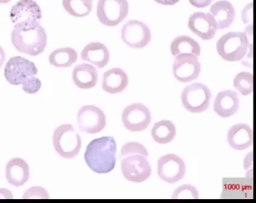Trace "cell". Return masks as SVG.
Masks as SVG:
<instances>
[{
	"instance_id": "1",
	"label": "cell",
	"mask_w": 256,
	"mask_h": 203,
	"mask_svg": "<svg viewBox=\"0 0 256 203\" xmlns=\"http://www.w3.org/2000/svg\"><path fill=\"white\" fill-rule=\"evenodd\" d=\"M12 42L19 52L38 56L45 50L48 36L39 22H20L14 25Z\"/></svg>"
},
{
	"instance_id": "2",
	"label": "cell",
	"mask_w": 256,
	"mask_h": 203,
	"mask_svg": "<svg viewBox=\"0 0 256 203\" xmlns=\"http://www.w3.org/2000/svg\"><path fill=\"white\" fill-rule=\"evenodd\" d=\"M117 144L113 136L93 140L86 147L84 158L93 172L106 174L116 166Z\"/></svg>"
},
{
	"instance_id": "3",
	"label": "cell",
	"mask_w": 256,
	"mask_h": 203,
	"mask_svg": "<svg viewBox=\"0 0 256 203\" xmlns=\"http://www.w3.org/2000/svg\"><path fill=\"white\" fill-rule=\"evenodd\" d=\"M249 40L246 33L230 32L224 34L217 42V50L224 60L229 62L240 60L246 56Z\"/></svg>"
},
{
	"instance_id": "4",
	"label": "cell",
	"mask_w": 256,
	"mask_h": 203,
	"mask_svg": "<svg viewBox=\"0 0 256 203\" xmlns=\"http://www.w3.org/2000/svg\"><path fill=\"white\" fill-rule=\"evenodd\" d=\"M52 143L57 154L65 158H73L79 154L82 138L71 124H63L55 130Z\"/></svg>"
},
{
	"instance_id": "5",
	"label": "cell",
	"mask_w": 256,
	"mask_h": 203,
	"mask_svg": "<svg viewBox=\"0 0 256 203\" xmlns=\"http://www.w3.org/2000/svg\"><path fill=\"white\" fill-rule=\"evenodd\" d=\"M212 96L208 86L202 84L194 83L184 88L182 93V102L188 111L202 113L208 108Z\"/></svg>"
},
{
	"instance_id": "6",
	"label": "cell",
	"mask_w": 256,
	"mask_h": 203,
	"mask_svg": "<svg viewBox=\"0 0 256 203\" xmlns=\"http://www.w3.org/2000/svg\"><path fill=\"white\" fill-rule=\"evenodd\" d=\"M128 0H98L97 16L105 26H116L128 16Z\"/></svg>"
},
{
	"instance_id": "7",
	"label": "cell",
	"mask_w": 256,
	"mask_h": 203,
	"mask_svg": "<svg viewBox=\"0 0 256 203\" xmlns=\"http://www.w3.org/2000/svg\"><path fill=\"white\" fill-rule=\"evenodd\" d=\"M120 158L122 174L128 180L141 183L149 178L152 174V167L147 157L136 154H129Z\"/></svg>"
},
{
	"instance_id": "8",
	"label": "cell",
	"mask_w": 256,
	"mask_h": 203,
	"mask_svg": "<svg viewBox=\"0 0 256 203\" xmlns=\"http://www.w3.org/2000/svg\"><path fill=\"white\" fill-rule=\"evenodd\" d=\"M38 70L34 63L24 57L18 56L10 58L4 70L6 80L14 86H20L37 75Z\"/></svg>"
},
{
	"instance_id": "9",
	"label": "cell",
	"mask_w": 256,
	"mask_h": 203,
	"mask_svg": "<svg viewBox=\"0 0 256 203\" xmlns=\"http://www.w3.org/2000/svg\"><path fill=\"white\" fill-rule=\"evenodd\" d=\"M122 38L126 46L133 48H142L152 40V32L145 23L136 20L128 21L122 30Z\"/></svg>"
},
{
	"instance_id": "10",
	"label": "cell",
	"mask_w": 256,
	"mask_h": 203,
	"mask_svg": "<svg viewBox=\"0 0 256 203\" xmlns=\"http://www.w3.org/2000/svg\"><path fill=\"white\" fill-rule=\"evenodd\" d=\"M122 120L126 130L131 132H140L150 126L152 122L151 112L142 104H132L124 108Z\"/></svg>"
},
{
	"instance_id": "11",
	"label": "cell",
	"mask_w": 256,
	"mask_h": 203,
	"mask_svg": "<svg viewBox=\"0 0 256 203\" xmlns=\"http://www.w3.org/2000/svg\"><path fill=\"white\" fill-rule=\"evenodd\" d=\"M77 120L80 130L88 134L100 132L106 126L105 114L93 105L82 106L78 112Z\"/></svg>"
},
{
	"instance_id": "12",
	"label": "cell",
	"mask_w": 256,
	"mask_h": 203,
	"mask_svg": "<svg viewBox=\"0 0 256 203\" xmlns=\"http://www.w3.org/2000/svg\"><path fill=\"white\" fill-rule=\"evenodd\" d=\"M186 170L185 162L175 154H166L158 160V176L168 184H174L181 180L185 176Z\"/></svg>"
},
{
	"instance_id": "13",
	"label": "cell",
	"mask_w": 256,
	"mask_h": 203,
	"mask_svg": "<svg viewBox=\"0 0 256 203\" xmlns=\"http://www.w3.org/2000/svg\"><path fill=\"white\" fill-rule=\"evenodd\" d=\"M202 64L198 56L184 54L176 57L173 64V74L176 79L182 83L194 81L198 77Z\"/></svg>"
},
{
	"instance_id": "14",
	"label": "cell",
	"mask_w": 256,
	"mask_h": 203,
	"mask_svg": "<svg viewBox=\"0 0 256 203\" xmlns=\"http://www.w3.org/2000/svg\"><path fill=\"white\" fill-rule=\"evenodd\" d=\"M188 28L202 40L208 41L216 34L218 25L211 14L196 12L190 16Z\"/></svg>"
},
{
	"instance_id": "15",
	"label": "cell",
	"mask_w": 256,
	"mask_h": 203,
	"mask_svg": "<svg viewBox=\"0 0 256 203\" xmlns=\"http://www.w3.org/2000/svg\"><path fill=\"white\" fill-rule=\"evenodd\" d=\"M42 18L41 8L34 0H20L12 6L10 12V18L14 24L39 22Z\"/></svg>"
},
{
	"instance_id": "16",
	"label": "cell",
	"mask_w": 256,
	"mask_h": 203,
	"mask_svg": "<svg viewBox=\"0 0 256 203\" xmlns=\"http://www.w3.org/2000/svg\"><path fill=\"white\" fill-rule=\"evenodd\" d=\"M252 180L223 179L222 198H252Z\"/></svg>"
},
{
	"instance_id": "17",
	"label": "cell",
	"mask_w": 256,
	"mask_h": 203,
	"mask_svg": "<svg viewBox=\"0 0 256 203\" xmlns=\"http://www.w3.org/2000/svg\"><path fill=\"white\" fill-rule=\"evenodd\" d=\"M240 100L238 93L232 90L220 92L214 102V110L220 117L226 118L234 116L239 108Z\"/></svg>"
},
{
	"instance_id": "18",
	"label": "cell",
	"mask_w": 256,
	"mask_h": 203,
	"mask_svg": "<svg viewBox=\"0 0 256 203\" xmlns=\"http://www.w3.org/2000/svg\"><path fill=\"white\" fill-rule=\"evenodd\" d=\"M228 141L230 147L242 151L250 147L253 143V131L248 124H234L228 132Z\"/></svg>"
},
{
	"instance_id": "19",
	"label": "cell",
	"mask_w": 256,
	"mask_h": 203,
	"mask_svg": "<svg viewBox=\"0 0 256 203\" xmlns=\"http://www.w3.org/2000/svg\"><path fill=\"white\" fill-rule=\"evenodd\" d=\"M6 178L10 184L20 187L29 180L28 164L22 158H12L6 166Z\"/></svg>"
},
{
	"instance_id": "20",
	"label": "cell",
	"mask_w": 256,
	"mask_h": 203,
	"mask_svg": "<svg viewBox=\"0 0 256 203\" xmlns=\"http://www.w3.org/2000/svg\"><path fill=\"white\" fill-rule=\"evenodd\" d=\"M128 84V78L126 72L114 68L104 74L102 88L110 94H117L124 92Z\"/></svg>"
},
{
	"instance_id": "21",
	"label": "cell",
	"mask_w": 256,
	"mask_h": 203,
	"mask_svg": "<svg viewBox=\"0 0 256 203\" xmlns=\"http://www.w3.org/2000/svg\"><path fill=\"white\" fill-rule=\"evenodd\" d=\"M108 48L100 42H92L88 44L82 50V60L92 63L98 68H103L110 61Z\"/></svg>"
},
{
	"instance_id": "22",
	"label": "cell",
	"mask_w": 256,
	"mask_h": 203,
	"mask_svg": "<svg viewBox=\"0 0 256 203\" xmlns=\"http://www.w3.org/2000/svg\"><path fill=\"white\" fill-rule=\"evenodd\" d=\"M72 79L78 88L90 90L96 86L98 80V72L92 65L84 63L74 68Z\"/></svg>"
},
{
	"instance_id": "23",
	"label": "cell",
	"mask_w": 256,
	"mask_h": 203,
	"mask_svg": "<svg viewBox=\"0 0 256 203\" xmlns=\"http://www.w3.org/2000/svg\"><path fill=\"white\" fill-rule=\"evenodd\" d=\"M210 12L217 23L218 29L229 28L236 18V10L227 0L216 2L212 6Z\"/></svg>"
},
{
	"instance_id": "24",
	"label": "cell",
	"mask_w": 256,
	"mask_h": 203,
	"mask_svg": "<svg viewBox=\"0 0 256 203\" xmlns=\"http://www.w3.org/2000/svg\"><path fill=\"white\" fill-rule=\"evenodd\" d=\"M170 52L176 57L184 54L198 56L202 50L200 44L196 40L187 36H181L175 38L171 43Z\"/></svg>"
},
{
	"instance_id": "25",
	"label": "cell",
	"mask_w": 256,
	"mask_h": 203,
	"mask_svg": "<svg viewBox=\"0 0 256 203\" xmlns=\"http://www.w3.org/2000/svg\"><path fill=\"white\" fill-rule=\"evenodd\" d=\"M176 128L175 124L169 120H162L154 124L152 135L154 140L160 144L170 143L175 138Z\"/></svg>"
},
{
	"instance_id": "26",
	"label": "cell",
	"mask_w": 256,
	"mask_h": 203,
	"mask_svg": "<svg viewBox=\"0 0 256 203\" xmlns=\"http://www.w3.org/2000/svg\"><path fill=\"white\" fill-rule=\"evenodd\" d=\"M77 52L73 48H58L50 54L48 61L50 64L57 68L72 66L78 60Z\"/></svg>"
},
{
	"instance_id": "27",
	"label": "cell",
	"mask_w": 256,
	"mask_h": 203,
	"mask_svg": "<svg viewBox=\"0 0 256 203\" xmlns=\"http://www.w3.org/2000/svg\"><path fill=\"white\" fill-rule=\"evenodd\" d=\"M62 6L70 16L84 18L92 12V0H62Z\"/></svg>"
},
{
	"instance_id": "28",
	"label": "cell",
	"mask_w": 256,
	"mask_h": 203,
	"mask_svg": "<svg viewBox=\"0 0 256 203\" xmlns=\"http://www.w3.org/2000/svg\"><path fill=\"white\" fill-rule=\"evenodd\" d=\"M234 88L243 96H248L253 92V75L248 72H242L236 76L234 82Z\"/></svg>"
},
{
	"instance_id": "29",
	"label": "cell",
	"mask_w": 256,
	"mask_h": 203,
	"mask_svg": "<svg viewBox=\"0 0 256 203\" xmlns=\"http://www.w3.org/2000/svg\"><path fill=\"white\" fill-rule=\"evenodd\" d=\"M172 198L174 200L177 198H194L198 200L200 194L196 187L190 184H185L180 186L175 190L172 194Z\"/></svg>"
},
{
	"instance_id": "30",
	"label": "cell",
	"mask_w": 256,
	"mask_h": 203,
	"mask_svg": "<svg viewBox=\"0 0 256 203\" xmlns=\"http://www.w3.org/2000/svg\"><path fill=\"white\" fill-rule=\"evenodd\" d=\"M141 154L148 157V152L146 148L142 145L141 144L136 142H130L126 144L122 147L120 150V158L124 157V156L129 155V154Z\"/></svg>"
},
{
	"instance_id": "31",
	"label": "cell",
	"mask_w": 256,
	"mask_h": 203,
	"mask_svg": "<svg viewBox=\"0 0 256 203\" xmlns=\"http://www.w3.org/2000/svg\"><path fill=\"white\" fill-rule=\"evenodd\" d=\"M23 198H48V192L46 191L44 188L42 187H32L30 188L29 190H26L24 192V196H22Z\"/></svg>"
},
{
	"instance_id": "32",
	"label": "cell",
	"mask_w": 256,
	"mask_h": 203,
	"mask_svg": "<svg viewBox=\"0 0 256 203\" xmlns=\"http://www.w3.org/2000/svg\"><path fill=\"white\" fill-rule=\"evenodd\" d=\"M41 86L42 82L39 78L34 76L22 84V90L24 92L32 94L39 92Z\"/></svg>"
},
{
	"instance_id": "33",
	"label": "cell",
	"mask_w": 256,
	"mask_h": 203,
	"mask_svg": "<svg viewBox=\"0 0 256 203\" xmlns=\"http://www.w3.org/2000/svg\"><path fill=\"white\" fill-rule=\"evenodd\" d=\"M242 20L245 24L252 22V4H250L243 10Z\"/></svg>"
},
{
	"instance_id": "34",
	"label": "cell",
	"mask_w": 256,
	"mask_h": 203,
	"mask_svg": "<svg viewBox=\"0 0 256 203\" xmlns=\"http://www.w3.org/2000/svg\"><path fill=\"white\" fill-rule=\"evenodd\" d=\"M189 2L194 7L204 8L210 6L212 0H189Z\"/></svg>"
},
{
	"instance_id": "35",
	"label": "cell",
	"mask_w": 256,
	"mask_h": 203,
	"mask_svg": "<svg viewBox=\"0 0 256 203\" xmlns=\"http://www.w3.org/2000/svg\"><path fill=\"white\" fill-rule=\"evenodd\" d=\"M0 198H12L14 196L10 190L6 189H0Z\"/></svg>"
},
{
	"instance_id": "36",
	"label": "cell",
	"mask_w": 256,
	"mask_h": 203,
	"mask_svg": "<svg viewBox=\"0 0 256 203\" xmlns=\"http://www.w3.org/2000/svg\"><path fill=\"white\" fill-rule=\"evenodd\" d=\"M154 1L164 6H173L177 4L180 0H154Z\"/></svg>"
},
{
	"instance_id": "37",
	"label": "cell",
	"mask_w": 256,
	"mask_h": 203,
	"mask_svg": "<svg viewBox=\"0 0 256 203\" xmlns=\"http://www.w3.org/2000/svg\"><path fill=\"white\" fill-rule=\"evenodd\" d=\"M6 60V54L3 48L0 46V68L3 65L4 61Z\"/></svg>"
},
{
	"instance_id": "38",
	"label": "cell",
	"mask_w": 256,
	"mask_h": 203,
	"mask_svg": "<svg viewBox=\"0 0 256 203\" xmlns=\"http://www.w3.org/2000/svg\"><path fill=\"white\" fill-rule=\"evenodd\" d=\"M12 1V0H0V4H8Z\"/></svg>"
}]
</instances>
